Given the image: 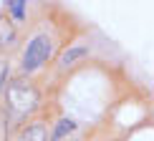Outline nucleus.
I'll list each match as a JSON object with an SVG mask.
<instances>
[{
    "label": "nucleus",
    "instance_id": "nucleus-6",
    "mask_svg": "<svg viewBox=\"0 0 154 141\" xmlns=\"http://www.w3.org/2000/svg\"><path fill=\"white\" fill-rule=\"evenodd\" d=\"M68 131H73V121H68V118H63V121H58V126H56V134H53V139L58 141L63 134H68Z\"/></svg>",
    "mask_w": 154,
    "mask_h": 141
},
{
    "label": "nucleus",
    "instance_id": "nucleus-3",
    "mask_svg": "<svg viewBox=\"0 0 154 141\" xmlns=\"http://www.w3.org/2000/svg\"><path fill=\"white\" fill-rule=\"evenodd\" d=\"M20 141H46V126H41V124L28 126V129L23 131Z\"/></svg>",
    "mask_w": 154,
    "mask_h": 141
},
{
    "label": "nucleus",
    "instance_id": "nucleus-2",
    "mask_svg": "<svg viewBox=\"0 0 154 141\" xmlns=\"http://www.w3.org/2000/svg\"><path fill=\"white\" fill-rule=\"evenodd\" d=\"M51 56V43L46 35H38L33 40L28 43V48H25V56H23V68L28 70H35L41 63H46V58Z\"/></svg>",
    "mask_w": 154,
    "mask_h": 141
},
{
    "label": "nucleus",
    "instance_id": "nucleus-7",
    "mask_svg": "<svg viewBox=\"0 0 154 141\" xmlns=\"http://www.w3.org/2000/svg\"><path fill=\"white\" fill-rule=\"evenodd\" d=\"M8 10L13 13V18L20 20V18L25 15V3H20V0H10V3H8Z\"/></svg>",
    "mask_w": 154,
    "mask_h": 141
},
{
    "label": "nucleus",
    "instance_id": "nucleus-4",
    "mask_svg": "<svg viewBox=\"0 0 154 141\" xmlns=\"http://www.w3.org/2000/svg\"><path fill=\"white\" fill-rule=\"evenodd\" d=\"M86 53H88L86 48H71V50H68L66 56H61V63H63V66H68V63H73V61L83 58V56H86Z\"/></svg>",
    "mask_w": 154,
    "mask_h": 141
},
{
    "label": "nucleus",
    "instance_id": "nucleus-1",
    "mask_svg": "<svg viewBox=\"0 0 154 141\" xmlns=\"http://www.w3.org/2000/svg\"><path fill=\"white\" fill-rule=\"evenodd\" d=\"M8 104L18 116H28L38 106V91L33 86H28V83H23V81H15L8 88Z\"/></svg>",
    "mask_w": 154,
    "mask_h": 141
},
{
    "label": "nucleus",
    "instance_id": "nucleus-5",
    "mask_svg": "<svg viewBox=\"0 0 154 141\" xmlns=\"http://www.w3.org/2000/svg\"><path fill=\"white\" fill-rule=\"evenodd\" d=\"M13 28H10V23H5V20H0V46H5V43H10L13 40Z\"/></svg>",
    "mask_w": 154,
    "mask_h": 141
}]
</instances>
